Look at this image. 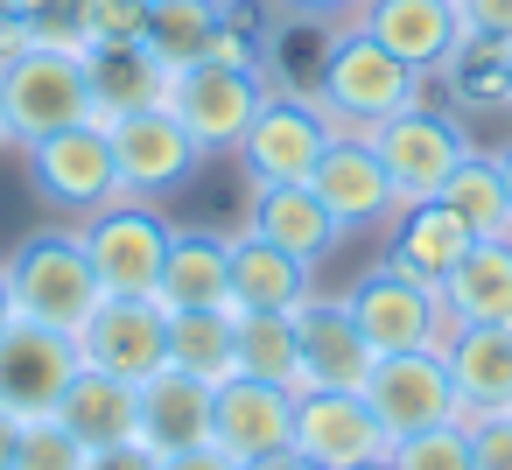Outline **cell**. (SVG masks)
<instances>
[{
	"label": "cell",
	"instance_id": "obj_12",
	"mask_svg": "<svg viewBox=\"0 0 512 470\" xmlns=\"http://www.w3.org/2000/svg\"><path fill=\"white\" fill-rule=\"evenodd\" d=\"M78 358L92 372H113L127 386H141L148 372L169 365V309L148 302V295H106L78 330Z\"/></svg>",
	"mask_w": 512,
	"mask_h": 470
},
{
	"label": "cell",
	"instance_id": "obj_41",
	"mask_svg": "<svg viewBox=\"0 0 512 470\" xmlns=\"http://www.w3.org/2000/svg\"><path fill=\"white\" fill-rule=\"evenodd\" d=\"M169 470H239L218 442H204V449H183V456H169Z\"/></svg>",
	"mask_w": 512,
	"mask_h": 470
},
{
	"label": "cell",
	"instance_id": "obj_48",
	"mask_svg": "<svg viewBox=\"0 0 512 470\" xmlns=\"http://www.w3.org/2000/svg\"><path fill=\"white\" fill-rule=\"evenodd\" d=\"M0 148H8V120H0Z\"/></svg>",
	"mask_w": 512,
	"mask_h": 470
},
{
	"label": "cell",
	"instance_id": "obj_23",
	"mask_svg": "<svg viewBox=\"0 0 512 470\" xmlns=\"http://www.w3.org/2000/svg\"><path fill=\"white\" fill-rule=\"evenodd\" d=\"M309 274H316L309 260H295L253 232H232V309L239 316H295L316 295Z\"/></svg>",
	"mask_w": 512,
	"mask_h": 470
},
{
	"label": "cell",
	"instance_id": "obj_13",
	"mask_svg": "<svg viewBox=\"0 0 512 470\" xmlns=\"http://www.w3.org/2000/svg\"><path fill=\"white\" fill-rule=\"evenodd\" d=\"M358 393H365V407L379 414L386 442L456 421V386H449L442 351H393V358H372V372H365Z\"/></svg>",
	"mask_w": 512,
	"mask_h": 470
},
{
	"label": "cell",
	"instance_id": "obj_43",
	"mask_svg": "<svg viewBox=\"0 0 512 470\" xmlns=\"http://www.w3.org/2000/svg\"><path fill=\"white\" fill-rule=\"evenodd\" d=\"M246 470H316V463H309V456H295V449H288V456H267V463H246Z\"/></svg>",
	"mask_w": 512,
	"mask_h": 470
},
{
	"label": "cell",
	"instance_id": "obj_45",
	"mask_svg": "<svg viewBox=\"0 0 512 470\" xmlns=\"http://www.w3.org/2000/svg\"><path fill=\"white\" fill-rule=\"evenodd\" d=\"M15 323V295H8V274H0V330Z\"/></svg>",
	"mask_w": 512,
	"mask_h": 470
},
{
	"label": "cell",
	"instance_id": "obj_49",
	"mask_svg": "<svg viewBox=\"0 0 512 470\" xmlns=\"http://www.w3.org/2000/svg\"><path fill=\"white\" fill-rule=\"evenodd\" d=\"M358 470H386V463H358Z\"/></svg>",
	"mask_w": 512,
	"mask_h": 470
},
{
	"label": "cell",
	"instance_id": "obj_44",
	"mask_svg": "<svg viewBox=\"0 0 512 470\" xmlns=\"http://www.w3.org/2000/svg\"><path fill=\"white\" fill-rule=\"evenodd\" d=\"M29 8H36V0H0V22H22Z\"/></svg>",
	"mask_w": 512,
	"mask_h": 470
},
{
	"label": "cell",
	"instance_id": "obj_31",
	"mask_svg": "<svg viewBox=\"0 0 512 470\" xmlns=\"http://www.w3.org/2000/svg\"><path fill=\"white\" fill-rule=\"evenodd\" d=\"M232 344H239V372L246 379H267V386L302 393V337H295V316H239L232 323Z\"/></svg>",
	"mask_w": 512,
	"mask_h": 470
},
{
	"label": "cell",
	"instance_id": "obj_25",
	"mask_svg": "<svg viewBox=\"0 0 512 470\" xmlns=\"http://www.w3.org/2000/svg\"><path fill=\"white\" fill-rule=\"evenodd\" d=\"M57 421H64L85 449H120V442L141 435V393H134L127 379H113V372H92V365H85V372L71 379Z\"/></svg>",
	"mask_w": 512,
	"mask_h": 470
},
{
	"label": "cell",
	"instance_id": "obj_8",
	"mask_svg": "<svg viewBox=\"0 0 512 470\" xmlns=\"http://www.w3.org/2000/svg\"><path fill=\"white\" fill-rule=\"evenodd\" d=\"M22 155H29V183H36V197H43L57 218H71V225L120 197L113 141H106V127H99V120L64 127V134H43V141H29Z\"/></svg>",
	"mask_w": 512,
	"mask_h": 470
},
{
	"label": "cell",
	"instance_id": "obj_51",
	"mask_svg": "<svg viewBox=\"0 0 512 470\" xmlns=\"http://www.w3.org/2000/svg\"><path fill=\"white\" fill-rule=\"evenodd\" d=\"M148 8H155V0H148Z\"/></svg>",
	"mask_w": 512,
	"mask_h": 470
},
{
	"label": "cell",
	"instance_id": "obj_6",
	"mask_svg": "<svg viewBox=\"0 0 512 470\" xmlns=\"http://www.w3.org/2000/svg\"><path fill=\"white\" fill-rule=\"evenodd\" d=\"M365 141H372V155H379V169H386L400 211H407V204H435L442 183L456 176V162L470 155V134H463L449 113H435V106H407V113L379 120Z\"/></svg>",
	"mask_w": 512,
	"mask_h": 470
},
{
	"label": "cell",
	"instance_id": "obj_9",
	"mask_svg": "<svg viewBox=\"0 0 512 470\" xmlns=\"http://www.w3.org/2000/svg\"><path fill=\"white\" fill-rule=\"evenodd\" d=\"M78 372H85V358H78L71 330L29 323V316H15L8 330H0V407H8L15 421L57 414Z\"/></svg>",
	"mask_w": 512,
	"mask_h": 470
},
{
	"label": "cell",
	"instance_id": "obj_20",
	"mask_svg": "<svg viewBox=\"0 0 512 470\" xmlns=\"http://www.w3.org/2000/svg\"><path fill=\"white\" fill-rule=\"evenodd\" d=\"M155 302L162 309H232V232L176 225Z\"/></svg>",
	"mask_w": 512,
	"mask_h": 470
},
{
	"label": "cell",
	"instance_id": "obj_26",
	"mask_svg": "<svg viewBox=\"0 0 512 470\" xmlns=\"http://www.w3.org/2000/svg\"><path fill=\"white\" fill-rule=\"evenodd\" d=\"M442 302L456 323H505L512 330V239H470V253L442 274Z\"/></svg>",
	"mask_w": 512,
	"mask_h": 470
},
{
	"label": "cell",
	"instance_id": "obj_2",
	"mask_svg": "<svg viewBox=\"0 0 512 470\" xmlns=\"http://www.w3.org/2000/svg\"><path fill=\"white\" fill-rule=\"evenodd\" d=\"M0 120H8V148H29L43 134L99 120V92H92L85 50L22 43L15 57H0Z\"/></svg>",
	"mask_w": 512,
	"mask_h": 470
},
{
	"label": "cell",
	"instance_id": "obj_15",
	"mask_svg": "<svg viewBox=\"0 0 512 470\" xmlns=\"http://www.w3.org/2000/svg\"><path fill=\"white\" fill-rule=\"evenodd\" d=\"M351 29L372 36L386 57H400V64L421 71V78H442L449 57L470 43L456 0H365V8L351 15Z\"/></svg>",
	"mask_w": 512,
	"mask_h": 470
},
{
	"label": "cell",
	"instance_id": "obj_35",
	"mask_svg": "<svg viewBox=\"0 0 512 470\" xmlns=\"http://www.w3.org/2000/svg\"><path fill=\"white\" fill-rule=\"evenodd\" d=\"M22 43L43 50H92V0H36L22 15Z\"/></svg>",
	"mask_w": 512,
	"mask_h": 470
},
{
	"label": "cell",
	"instance_id": "obj_24",
	"mask_svg": "<svg viewBox=\"0 0 512 470\" xmlns=\"http://www.w3.org/2000/svg\"><path fill=\"white\" fill-rule=\"evenodd\" d=\"M85 71H92V92H99V127L120 120V113L169 106V92H176V71L148 43H92Z\"/></svg>",
	"mask_w": 512,
	"mask_h": 470
},
{
	"label": "cell",
	"instance_id": "obj_16",
	"mask_svg": "<svg viewBox=\"0 0 512 470\" xmlns=\"http://www.w3.org/2000/svg\"><path fill=\"white\" fill-rule=\"evenodd\" d=\"M211 442L246 470V463H267V456H288L295 449V393L288 386H267V379H225L218 400H211Z\"/></svg>",
	"mask_w": 512,
	"mask_h": 470
},
{
	"label": "cell",
	"instance_id": "obj_40",
	"mask_svg": "<svg viewBox=\"0 0 512 470\" xmlns=\"http://www.w3.org/2000/svg\"><path fill=\"white\" fill-rule=\"evenodd\" d=\"M274 8H288V15H302V22H351L365 0H274Z\"/></svg>",
	"mask_w": 512,
	"mask_h": 470
},
{
	"label": "cell",
	"instance_id": "obj_1",
	"mask_svg": "<svg viewBox=\"0 0 512 470\" xmlns=\"http://www.w3.org/2000/svg\"><path fill=\"white\" fill-rule=\"evenodd\" d=\"M0 274H8V295H15V316L29 323H50V330H85V316L106 302L99 288V267L85 253V232L78 225H43L29 232L8 260H0Z\"/></svg>",
	"mask_w": 512,
	"mask_h": 470
},
{
	"label": "cell",
	"instance_id": "obj_39",
	"mask_svg": "<svg viewBox=\"0 0 512 470\" xmlns=\"http://www.w3.org/2000/svg\"><path fill=\"white\" fill-rule=\"evenodd\" d=\"M92 470H169V456H155L141 435L120 442V449H92Z\"/></svg>",
	"mask_w": 512,
	"mask_h": 470
},
{
	"label": "cell",
	"instance_id": "obj_14",
	"mask_svg": "<svg viewBox=\"0 0 512 470\" xmlns=\"http://www.w3.org/2000/svg\"><path fill=\"white\" fill-rule=\"evenodd\" d=\"M295 456H309L316 470L386 463V428H379V414L365 407V393L309 386V393H295Z\"/></svg>",
	"mask_w": 512,
	"mask_h": 470
},
{
	"label": "cell",
	"instance_id": "obj_47",
	"mask_svg": "<svg viewBox=\"0 0 512 470\" xmlns=\"http://www.w3.org/2000/svg\"><path fill=\"white\" fill-rule=\"evenodd\" d=\"M505 106H512V50H505Z\"/></svg>",
	"mask_w": 512,
	"mask_h": 470
},
{
	"label": "cell",
	"instance_id": "obj_33",
	"mask_svg": "<svg viewBox=\"0 0 512 470\" xmlns=\"http://www.w3.org/2000/svg\"><path fill=\"white\" fill-rule=\"evenodd\" d=\"M505 50L512 43H484V36H470L456 57H449V85H456V99H470V106H505Z\"/></svg>",
	"mask_w": 512,
	"mask_h": 470
},
{
	"label": "cell",
	"instance_id": "obj_21",
	"mask_svg": "<svg viewBox=\"0 0 512 470\" xmlns=\"http://www.w3.org/2000/svg\"><path fill=\"white\" fill-rule=\"evenodd\" d=\"M134 393H141V442L155 456H183V449H204L211 442V400H218V386L162 365Z\"/></svg>",
	"mask_w": 512,
	"mask_h": 470
},
{
	"label": "cell",
	"instance_id": "obj_11",
	"mask_svg": "<svg viewBox=\"0 0 512 470\" xmlns=\"http://www.w3.org/2000/svg\"><path fill=\"white\" fill-rule=\"evenodd\" d=\"M106 141H113V169H120V197H169L197 176L204 148L190 141V127L169 113V106H148V113H120L106 120Z\"/></svg>",
	"mask_w": 512,
	"mask_h": 470
},
{
	"label": "cell",
	"instance_id": "obj_17",
	"mask_svg": "<svg viewBox=\"0 0 512 470\" xmlns=\"http://www.w3.org/2000/svg\"><path fill=\"white\" fill-rule=\"evenodd\" d=\"M309 190L330 204V218L344 232H365V225H393L400 218V197H393V183H386V169H379V155H372L365 134L330 141V155L316 162Z\"/></svg>",
	"mask_w": 512,
	"mask_h": 470
},
{
	"label": "cell",
	"instance_id": "obj_5",
	"mask_svg": "<svg viewBox=\"0 0 512 470\" xmlns=\"http://www.w3.org/2000/svg\"><path fill=\"white\" fill-rule=\"evenodd\" d=\"M78 232H85V253H92L106 295H148V302H155L162 267H169V232H176L155 204L113 197V204H99L92 218H78Z\"/></svg>",
	"mask_w": 512,
	"mask_h": 470
},
{
	"label": "cell",
	"instance_id": "obj_42",
	"mask_svg": "<svg viewBox=\"0 0 512 470\" xmlns=\"http://www.w3.org/2000/svg\"><path fill=\"white\" fill-rule=\"evenodd\" d=\"M15 442H22V421L0 407V470H15Z\"/></svg>",
	"mask_w": 512,
	"mask_h": 470
},
{
	"label": "cell",
	"instance_id": "obj_29",
	"mask_svg": "<svg viewBox=\"0 0 512 470\" xmlns=\"http://www.w3.org/2000/svg\"><path fill=\"white\" fill-rule=\"evenodd\" d=\"M232 309H169V365L204 379V386H225L239 379V344H232Z\"/></svg>",
	"mask_w": 512,
	"mask_h": 470
},
{
	"label": "cell",
	"instance_id": "obj_32",
	"mask_svg": "<svg viewBox=\"0 0 512 470\" xmlns=\"http://www.w3.org/2000/svg\"><path fill=\"white\" fill-rule=\"evenodd\" d=\"M386 470H477L470 463V428L442 421V428L400 435V442H386Z\"/></svg>",
	"mask_w": 512,
	"mask_h": 470
},
{
	"label": "cell",
	"instance_id": "obj_18",
	"mask_svg": "<svg viewBox=\"0 0 512 470\" xmlns=\"http://www.w3.org/2000/svg\"><path fill=\"white\" fill-rule=\"evenodd\" d=\"M295 337H302V393L309 386H344V393H358L365 386V372H372V344H365V330L351 323V309H344V295H309L302 309H295Z\"/></svg>",
	"mask_w": 512,
	"mask_h": 470
},
{
	"label": "cell",
	"instance_id": "obj_46",
	"mask_svg": "<svg viewBox=\"0 0 512 470\" xmlns=\"http://www.w3.org/2000/svg\"><path fill=\"white\" fill-rule=\"evenodd\" d=\"M498 176H505V197H512V141L498 148Z\"/></svg>",
	"mask_w": 512,
	"mask_h": 470
},
{
	"label": "cell",
	"instance_id": "obj_28",
	"mask_svg": "<svg viewBox=\"0 0 512 470\" xmlns=\"http://www.w3.org/2000/svg\"><path fill=\"white\" fill-rule=\"evenodd\" d=\"M463 253H470V232H463L442 204H407V211L393 218V253H386V260H393L400 274H421V281L442 288V274H449Z\"/></svg>",
	"mask_w": 512,
	"mask_h": 470
},
{
	"label": "cell",
	"instance_id": "obj_4",
	"mask_svg": "<svg viewBox=\"0 0 512 470\" xmlns=\"http://www.w3.org/2000/svg\"><path fill=\"white\" fill-rule=\"evenodd\" d=\"M344 309H351V323L365 330V344L379 358H393V351H442L456 337V316H449L442 288L421 281V274H400L393 260L358 274L344 288Z\"/></svg>",
	"mask_w": 512,
	"mask_h": 470
},
{
	"label": "cell",
	"instance_id": "obj_10",
	"mask_svg": "<svg viewBox=\"0 0 512 470\" xmlns=\"http://www.w3.org/2000/svg\"><path fill=\"white\" fill-rule=\"evenodd\" d=\"M260 106H267V78L253 64H190L176 71V92H169V113L190 127L204 155H232Z\"/></svg>",
	"mask_w": 512,
	"mask_h": 470
},
{
	"label": "cell",
	"instance_id": "obj_50",
	"mask_svg": "<svg viewBox=\"0 0 512 470\" xmlns=\"http://www.w3.org/2000/svg\"><path fill=\"white\" fill-rule=\"evenodd\" d=\"M225 8H232V0H225Z\"/></svg>",
	"mask_w": 512,
	"mask_h": 470
},
{
	"label": "cell",
	"instance_id": "obj_34",
	"mask_svg": "<svg viewBox=\"0 0 512 470\" xmlns=\"http://www.w3.org/2000/svg\"><path fill=\"white\" fill-rule=\"evenodd\" d=\"M15 470H92V449H85L57 414H43V421H22Z\"/></svg>",
	"mask_w": 512,
	"mask_h": 470
},
{
	"label": "cell",
	"instance_id": "obj_22",
	"mask_svg": "<svg viewBox=\"0 0 512 470\" xmlns=\"http://www.w3.org/2000/svg\"><path fill=\"white\" fill-rule=\"evenodd\" d=\"M442 365L456 386V421L512 407V330L505 323H456V337L442 344Z\"/></svg>",
	"mask_w": 512,
	"mask_h": 470
},
{
	"label": "cell",
	"instance_id": "obj_3",
	"mask_svg": "<svg viewBox=\"0 0 512 470\" xmlns=\"http://www.w3.org/2000/svg\"><path fill=\"white\" fill-rule=\"evenodd\" d=\"M309 99L330 113L337 134H372L379 120L421 106V71H407L400 57H386L372 36L344 29V36L323 50V71H316Z\"/></svg>",
	"mask_w": 512,
	"mask_h": 470
},
{
	"label": "cell",
	"instance_id": "obj_7",
	"mask_svg": "<svg viewBox=\"0 0 512 470\" xmlns=\"http://www.w3.org/2000/svg\"><path fill=\"white\" fill-rule=\"evenodd\" d=\"M330 141H344L330 127V113L309 99V92H267V106L253 113L246 141L232 148L246 183H309L316 162L330 155Z\"/></svg>",
	"mask_w": 512,
	"mask_h": 470
},
{
	"label": "cell",
	"instance_id": "obj_19",
	"mask_svg": "<svg viewBox=\"0 0 512 470\" xmlns=\"http://www.w3.org/2000/svg\"><path fill=\"white\" fill-rule=\"evenodd\" d=\"M246 232L253 239H267V246H281V253H295V260H330L337 253V239H344V225L330 218V204L309 190V183H253V197H246Z\"/></svg>",
	"mask_w": 512,
	"mask_h": 470
},
{
	"label": "cell",
	"instance_id": "obj_27",
	"mask_svg": "<svg viewBox=\"0 0 512 470\" xmlns=\"http://www.w3.org/2000/svg\"><path fill=\"white\" fill-rule=\"evenodd\" d=\"M435 204H442L470 239H512V197H505L498 155H484V148H470V155L456 162V176L442 183Z\"/></svg>",
	"mask_w": 512,
	"mask_h": 470
},
{
	"label": "cell",
	"instance_id": "obj_36",
	"mask_svg": "<svg viewBox=\"0 0 512 470\" xmlns=\"http://www.w3.org/2000/svg\"><path fill=\"white\" fill-rule=\"evenodd\" d=\"M470 428V463L477 470H512V407L498 414H463Z\"/></svg>",
	"mask_w": 512,
	"mask_h": 470
},
{
	"label": "cell",
	"instance_id": "obj_38",
	"mask_svg": "<svg viewBox=\"0 0 512 470\" xmlns=\"http://www.w3.org/2000/svg\"><path fill=\"white\" fill-rule=\"evenodd\" d=\"M456 15H463V36L512 43V0H456Z\"/></svg>",
	"mask_w": 512,
	"mask_h": 470
},
{
	"label": "cell",
	"instance_id": "obj_30",
	"mask_svg": "<svg viewBox=\"0 0 512 470\" xmlns=\"http://www.w3.org/2000/svg\"><path fill=\"white\" fill-rule=\"evenodd\" d=\"M218 36H225V0H155L141 43H148L169 71H190V64H211Z\"/></svg>",
	"mask_w": 512,
	"mask_h": 470
},
{
	"label": "cell",
	"instance_id": "obj_37",
	"mask_svg": "<svg viewBox=\"0 0 512 470\" xmlns=\"http://www.w3.org/2000/svg\"><path fill=\"white\" fill-rule=\"evenodd\" d=\"M148 0H92V43H141Z\"/></svg>",
	"mask_w": 512,
	"mask_h": 470
}]
</instances>
